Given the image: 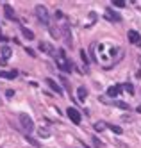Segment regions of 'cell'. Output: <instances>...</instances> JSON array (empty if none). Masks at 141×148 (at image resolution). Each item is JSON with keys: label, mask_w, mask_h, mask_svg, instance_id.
I'll return each mask as SVG.
<instances>
[{"label": "cell", "mask_w": 141, "mask_h": 148, "mask_svg": "<svg viewBox=\"0 0 141 148\" xmlns=\"http://www.w3.org/2000/svg\"><path fill=\"white\" fill-rule=\"evenodd\" d=\"M4 13H6V16H7L9 20H14V18H16V14H14V9L11 7L9 4H4Z\"/></svg>", "instance_id": "12"}, {"label": "cell", "mask_w": 141, "mask_h": 148, "mask_svg": "<svg viewBox=\"0 0 141 148\" xmlns=\"http://www.w3.org/2000/svg\"><path fill=\"white\" fill-rule=\"evenodd\" d=\"M0 38H2V30H0Z\"/></svg>", "instance_id": "29"}, {"label": "cell", "mask_w": 141, "mask_h": 148, "mask_svg": "<svg viewBox=\"0 0 141 148\" xmlns=\"http://www.w3.org/2000/svg\"><path fill=\"white\" fill-rule=\"evenodd\" d=\"M122 120H123V121H131V120H132V116H129V114H123V116H122Z\"/></svg>", "instance_id": "27"}, {"label": "cell", "mask_w": 141, "mask_h": 148, "mask_svg": "<svg viewBox=\"0 0 141 148\" xmlns=\"http://www.w3.org/2000/svg\"><path fill=\"white\" fill-rule=\"evenodd\" d=\"M86 97H88V89H86L84 86H80V88L77 89V100H79V102H84Z\"/></svg>", "instance_id": "13"}, {"label": "cell", "mask_w": 141, "mask_h": 148, "mask_svg": "<svg viewBox=\"0 0 141 148\" xmlns=\"http://www.w3.org/2000/svg\"><path fill=\"white\" fill-rule=\"evenodd\" d=\"M39 50L43 52V54L52 56V57H56V54H57V52H56V48H54L50 43H47V41H41V43H39Z\"/></svg>", "instance_id": "6"}, {"label": "cell", "mask_w": 141, "mask_h": 148, "mask_svg": "<svg viewBox=\"0 0 141 148\" xmlns=\"http://www.w3.org/2000/svg\"><path fill=\"white\" fill-rule=\"evenodd\" d=\"M36 16H38V20H39L43 25L50 27V14H48V11H47L45 5H36Z\"/></svg>", "instance_id": "3"}, {"label": "cell", "mask_w": 141, "mask_h": 148, "mask_svg": "<svg viewBox=\"0 0 141 148\" xmlns=\"http://www.w3.org/2000/svg\"><path fill=\"white\" fill-rule=\"evenodd\" d=\"M45 82H47V86H48L54 93L57 95V97H63V88H61V86H59V84L54 80V79H50V77H48V79H45Z\"/></svg>", "instance_id": "7"}, {"label": "cell", "mask_w": 141, "mask_h": 148, "mask_svg": "<svg viewBox=\"0 0 141 148\" xmlns=\"http://www.w3.org/2000/svg\"><path fill=\"white\" fill-rule=\"evenodd\" d=\"M56 64L61 71H72L73 70V62L66 57V54H64V50H57L56 54Z\"/></svg>", "instance_id": "1"}, {"label": "cell", "mask_w": 141, "mask_h": 148, "mask_svg": "<svg viewBox=\"0 0 141 148\" xmlns=\"http://www.w3.org/2000/svg\"><path fill=\"white\" fill-rule=\"evenodd\" d=\"M0 54H2V59H9L11 56H13V50H11L9 47H2V50H0Z\"/></svg>", "instance_id": "14"}, {"label": "cell", "mask_w": 141, "mask_h": 148, "mask_svg": "<svg viewBox=\"0 0 141 148\" xmlns=\"http://www.w3.org/2000/svg\"><path fill=\"white\" fill-rule=\"evenodd\" d=\"M123 88L127 89V93H129V95H134V86H132V84H131V82H127V84H125V86H123Z\"/></svg>", "instance_id": "21"}, {"label": "cell", "mask_w": 141, "mask_h": 148, "mask_svg": "<svg viewBox=\"0 0 141 148\" xmlns=\"http://www.w3.org/2000/svg\"><path fill=\"white\" fill-rule=\"evenodd\" d=\"M127 38H129V41H131L132 45H141V36H139V32H136V30H129Z\"/></svg>", "instance_id": "8"}, {"label": "cell", "mask_w": 141, "mask_h": 148, "mask_svg": "<svg viewBox=\"0 0 141 148\" xmlns=\"http://www.w3.org/2000/svg\"><path fill=\"white\" fill-rule=\"evenodd\" d=\"M109 130H113L114 134H122V127H118V125H109Z\"/></svg>", "instance_id": "20"}, {"label": "cell", "mask_w": 141, "mask_h": 148, "mask_svg": "<svg viewBox=\"0 0 141 148\" xmlns=\"http://www.w3.org/2000/svg\"><path fill=\"white\" fill-rule=\"evenodd\" d=\"M105 125H107V123H102V121L95 123V130H96V132H102V130L105 129Z\"/></svg>", "instance_id": "19"}, {"label": "cell", "mask_w": 141, "mask_h": 148, "mask_svg": "<svg viewBox=\"0 0 141 148\" xmlns=\"http://www.w3.org/2000/svg\"><path fill=\"white\" fill-rule=\"evenodd\" d=\"M20 29H21V34H23L27 39H34V32H32V30H29V29L23 27V25H20Z\"/></svg>", "instance_id": "15"}, {"label": "cell", "mask_w": 141, "mask_h": 148, "mask_svg": "<svg viewBox=\"0 0 141 148\" xmlns=\"http://www.w3.org/2000/svg\"><path fill=\"white\" fill-rule=\"evenodd\" d=\"M54 16H56V18H63V13L59 11V9H57V11L56 13H54Z\"/></svg>", "instance_id": "28"}, {"label": "cell", "mask_w": 141, "mask_h": 148, "mask_svg": "<svg viewBox=\"0 0 141 148\" xmlns=\"http://www.w3.org/2000/svg\"><path fill=\"white\" fill-rule=\"evenodd\" d=\"M6 95H7L9 98H13V97H14V91H13V89H7V91H6Z\"/></svg>", "instance_id": "26"}, {"label": "cell", "mask_w": 141, "mask_h": 148, "mask_svg": "<svg viewBox=\"0 0 141 148\" xmlns=\"http://www.w3.org/2000/svg\"><path fill=\"white\" fill-rule=\"evenodd\" d=\"M61 34L64 38V43H66V47H72L73 45V39H72V30H70V25H61Z\"/></svg>", "instance_id": "4"}, {"label": "cell", "mask_w": 141, "mask_h": 148, "mask_svg": "<svg viewBox=\"0 0 141 148\" xmlns=\"http://www.w3.org/2000/svg\"><path fill=\"white\" fill-rule=\"evenodd\" d=\"M113 5H114V7H125L127 4H125V2H122V0H114Z\"/></svg>", "instance_id": "23"}, {"label": "cell", "mask_w": 141, "mask_h": 148, "mask_svg": "<svg viewBox=\"0 0 141 148\" xmlns=\"http://www.w3.org/2000/svg\"><path fill=\"white\" fill-rule=\"evenodd\" d=\"M120 93H122V86L118 84V86H113V88H109V89H107V97L114 98V97H120Z\"/></svg>", "instance_id": "10"}, {"label": "cell", "mask_w": 141, "mask_h": 148, "mask_svg": "<svg viewBox=\"0 0 141 148\" xmlns=\"http://www.w3.org/2000/svg\"><path fill=\"white\" fill-rule=\"evenodd\" d=\"M25 139H27V143H30L32 146H36V148H39V146H41V145H39V141H36V139H34V137H30L29 134L25 136Z\"/></svg>", "instance_id": "17"}, {"label": "cell", "mask_w": 141, "mask_h": 148, "mask_svg": "<svg viewBox=\"0 0 141 148\" xmlns=\"http://www.w3.org/2000/svg\"><path fill=\"white\" fill-rule=\"evenodd\" d=\"M80 57H82V61L86 62V66H88V54H86V50H80Z\"/></svg>", "instance_id": "24"}, {"label": "cell", "mask_w": 141, "mask_h": 148, "mask_svg": "<svg viewBox=\"0 0 141 148\" xmlns=\"http://www.w3.org/2000/svg\"><path fill=\"white\" fill-rule=\"evenodd\" d=\"M114 107H118V109H125V111H131V105H129L127 102H123V100H113L111 102Z\"/></svg>", "instance_id": "11"}, {"label": "cell", "mask_w": 141, "mask_h": 148, "mask_svg": "<svg viewBox=\"0 0 141 148\" xmlns=\"http://www.w3.org/2000/svg\"><path fill=\"white\" fill-rule=\"evenodd\" d=\"M38 132H39V137H48V136H50V130L47 129V127H41Z\"/></svg>", "instance_id": "18"}, {"label": "cell", "mask_w": 141, "mask_h": 148, "mask_svg": "<svg viewBox=\"0 0 141 148\" xmlns=\"http://www.w3.org/2000/svg\"><path fill=\"white\" fill-rule=\"evenodd\" d=\"M25 52H27V54H29L30 57H36V52L32 50V48H25Z\"/></svg>", "instance_id": "25"}, {"label": "cell", "mask_w": 141, "mask_h": 148, "mask_svg": "<svg viewBox=\"0 0 141 148\" xmlns=\"http://www.w3.org/2000/svg\"><path fill=\"white\" fill-rule=\"evenodd\" d=\"M18 121H20V127L23 129L27 134H30L32 130H34V121H32V118L27 114V112H20L18 114Z\"/></svg>", "instance_id": "2"}, {"label": "cell", "mask_w": 141, "mask_h": 148, "mask_svg": "<svg viewBox=\"0 0 141 148\" xmlns=\"http://www.w3.org/2000/svg\"><path fill=\"white\" fill-rule=\"evenodd\" d=\"M93 146H95V148H104V143H102V141H98L96 137H93Z\"/></svg>", "instance_id": "22"}, {"label": "cell", "mask_w": 141, "mask_h": 148, "mask_svg": "<svg viewBox=\"0 0 141 148\" xmlns=\"http://www.w3.org/2000/svg\"><path fill=\"white\" fill-rule=\"evenodd\" d=\"M66 114H68V118L75 123V125H79L80 123V120H82V116H80V112L77 111V109H75V107H72V105H70V107L66 109Z\"/></svg>", "instance_id": "5"}, {"label": "cell", "mask_w": 141, "mask_h": 148, "mask_svg": "<svg viewBox=\"0 0 141 148\" xmlns=\"http://www.w3.org/2000/svg\"><path fill=\"white\" fill-rule=\"evenodd\" d=\"M105 18L109 20V22H122V16L116 11H113V9H105Z\"/></svg>", "instance_id": "9"}, {"label": "cell", "mask_w": 141, "mask_h": 148, "mask_svg": "<svg viewBox=\"0 0 141 148\" xmlns=\"http://www.w3.org/2000/svg\"><path fill=\"white\" fill-rule=\"evenodd\" d=\"M0 77H4V79H9V80H13L16 77V70L13 71H0Z\"/></svg>", "instance_id": "16"}]
</instances>
